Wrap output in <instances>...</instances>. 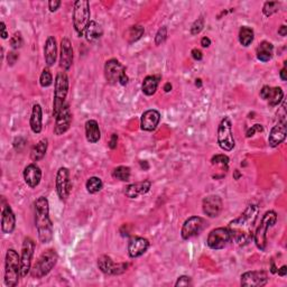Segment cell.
I'll return each mask as SVG.
<instances>
[{"label":"cell","mask_w":287,"mask_h":287,"mask_svg":"<svg viewBox=\"0 0 287 287\" xmlns=\"http://www.w3.org/2000/svg\"><path fill=\"white\" fill-rule=\"evenodd\" d=\"M285 63V65H284V68H282L281 70V73H279V76H281V79H282V81H286L287 80V70H286V62H284Z\"/></svg>","instance_id":"f907efd6"},{"label":"cell","mask_w":287,"mask_h":287,"mask_svg":"<svg viewBox=\"0 0 287 287\" xmlns=\"http://www.w3.org/2000/svg\"><path fill=\"white\" fill-rule=\"evenodd\" d=\"M239 177H240V174H239V170H238V169H236V170H235V179H236V180H238Z\"/></svg>","instance_id":"680465c9"},{"label":"cell","mask_w":287,"mask_h":287,"mask_svg":"<svg viewBox=\"0 0 287 287\" xmlns=\"http://www.w3.org/2000/svg\"><path fill=\"white\" fill-rule=\"evenodd\" d=\"M61 68L64 71H68L73 64V49L68 38H63L61 41V56H60Z\"/></svg>","instance_id":"ac0fdd59"},{"label":"cell","mask_w":287,"mask_h":287,"mask_svg":"<svg viewBox=\"0 0 287 287\" xmlns=\"http://www.w3.org/2000/svg\"><path fill=\"white\" fill-rule=\"evenodd\" d=\"M24 180L31 188L38 186L42 180V170L36 164H30L24 169Z\"/></svg>","instance_id":"cb8c5ba5"},{"label":"cell","mask_w":287,"mask_h":287,"mask_svg":"<svg viewBox=\"0 0 287 287\" xmlns=\"http://www.w3.org/2000/svg\"><path fill=\"white\" fill-rule=\"evenodd\" d=\"M31 129L34 134H39L43 129V110L39 104L33 106L31 119H30Z\"/></svg>","instance_id":"4316f807"},{"label":"cell","mask_w":287,"mask_h":287,"mask_svg":"<svg viewBox=\"0 0 287 287\" xmlns=\"http://www.w3.org/2000/svg\"><path fill=\"white\" fill-rule=\"evenodd\" d=\"M159 79L161 78L156 75H148L144 79L143 84H141V90H143V93L145 96L147 97L154 96L158 88Z\"/></svg>","instance_id":"f1b7e54d"},{"label":"cell","mask_w":287,"mask_h":287,"mask_svg":"<svg viewBox=\"0 0 287 287\" xmlns=\"http://www.w3.org/2000/svg\"><path fill=\"white\" fill-rule=\"evenodd\" d=\"M59 256L54 249H47L41 253L36 263L32 266L31 275L33 278H43L55 266Z\"/></svg>","instance_id":"277c9868"},{"label":"cell","mask_w":287,"mask_h":287,"mask_svg":"<svg viewBox=\"0 0 287 287\" xmlns=\"http://www.w3.org/2000/svg\"><path fill=\"white\" fill-rule=\"evenodd\" d=\"M0 28H1V37L3 38V39H6V38H8V33H7V28H6V25H5V23H3V21H1V23H0Z\"/></svg>","instance_id":"681fc988"},{"label":"cell","mask_w":287,"mask_h":287,"mask_svg":"<svg viewBox=\"0 0 287 287\" xmlns=\"http://www.w3.org/2000/svg\"><path fill=\"white\" fill-rule=\"evenodd\" d=\"M85 136L86 140L91 144H96L100 140L101 132L99 128V123L96 120H88L85 122Z\"/></svg>","instance_id":"83f0119b"},{"label":"cell","mask_w":287,"mask_h":287,"mask_svg":"<svg viewBox=\"0 0 287 287\" xmlns=\"http://www.w3.org/2000/svg\"><path fill=\"white\" fill-rule=\"evenodd\" d=\"M255 38V33L250 27L242 26L239 31V42L240 44L245 47H248L253 42Z\"/></svg>","instance_id":"d6a6232c"},{"label":"cell","mask_w":287,"mask_h":287,"mask_svg":"<svg viewBox=\"0 0 287 287\" xmlns=\"http://www.w3.org/2000/svg\"><path fill=\"white\" fill-rule=\"evenodd\" d=\"M98 267L106 275L116 276L121 275L128 270V264L126 263H115L111 257L103 255L98 258Z\"/></svg>","instance_id":"7c38bea8"},{"label":"cell","mask_w":287,"mask_h":287,"mask_svg":"<svg viewBox=\"0 0 287 287\" xmlns=\"http://www.w3.org/2000/svg\"><path fill=\"white\" fill-rule=\"evenodd\" d=\"M191 54H192V57H193V59H194L195 61H201V60L203 59V54H202V52H201V51H200V50H198V49L192 50Z\"/></svg>","instance_id":"c3c4849f"},{"label":"cell","mask_w":287,"mask_h":287,"mask_svg":"<svg viewBox=\"0 0 287 287\" xmlns=\"http://www.w3.org/2000/svg\"><path fill=\"white\" fill-rule=\"evenodd\" d=\"M7 60H8V65H14L18 60V54L16 52H14V51L13 52H9Z\"/></svg>","instance_id":"bcb514c9"},{"label":"cell","mask_w":287,"mask_h":287,"mask_svg":"<svg viewBox=\"0 0 287 287\" xmlns=\"http://www.w3.org/2000/svg\"><path fill=\"white\" fill-rule=\"evenodd\" d=\"M21 45H23V37H21L20 33L17 32L10 38V46L13 50H18L21 47Z\"/></svg>","instance_id":"60d3db41"},{"label":"cell","mask_w":287,"mask_h":287,"mask_svg":"<svg viewBox=\"0 0 287 287\" xmlns=\"http://www.w3.org/2000/svg\"><path fill=\"white\" fill-rule=\"evenodd\" d=\"M277 272H278V275H279V276H282V277H284V276L287 274V267L284 265V266H283V267L281 268V270H277Z\"/></svg>","instance_id":"11a10c76"},{"label":"cell","mask_w":287,"mask_h":287,"mask_svg":"<svg viewBox=\"0 0 287 287\" xmlns=\"http://www.w3.org/2000/svg\"><path fill=\"white\" fill-rule=\"evenodd\" d=\"M144 27L140 25H136V26H132L128 31V38L129 43L132 44L134 42H137L138 39L141 38V36L144 35Z\"/></svg>","instance_id":"d590c367"},{"label":"cell","mask_w":287,"mask_h":287,"mask_svg":"<svg viewBox=\"0 0 287 287\" xmlns=\"http://www.w3.org/2000/svg\"><path fill=\"white\" fill-rule=\"evenodd\" d=\"M90 2L88 0H78L74 2L73 8V26L78 35L84 36V33L88 28L90 20Z\"/></svg>","instance_id":"5b68a950"},{"label":"cell","mask_w":287,"mask_h":287,"mask_svg":"<svg viewBox=\"0 0 287 287\" xmlns=\"http://www.w3.org/2000/svg\"><path fill=\"white\" fill-rule=\"evenodd\" d=\"M230 241H231V237H230V232H229L228 228L213 229L212 231H210L208 239H206V243H208V246L214 250L223 249L224 247H227V245Z\"/></svg>","instance_id":"8fae6325"},{"label":"cell","mask_w":287,"mask_h":287,"mask_svg":"<svg viewBox=\"0 0 287 287\" xmlns=\"http://www.w3.org/2000/svg\"><path fill=\"white\" fill-rule=\"evenodd\" d=\"M85 187H86V191L89 192L90 194H96L98 192H100L102 190L103 187V183L101 179L97 176H92L90 177V179L86 181L85 183Z\"/></svg>","instance_id":"836d02e7"},{"label":"cell","mask_w":287,"mask_h":287,"mask_svg":"<svg viewBox=\"0 0 287 287\" xmlns=\"http://www.w3.org/2000/svg\"><path fill=\"white\" fill-rule=\"evenodd\" d=\"M272 51H274V46L270 42H261L259 46L257 47V59L260 62L270 61L272 56Z\"/></svg>","instance_id":"1f68e13d"},{"label":"cell","mask_w":287,"mask_h":287,"mask_svg":"<svg viewBox=\"0 0 287 287\" xmlns=\"http://www.w3.org/2000/svg\"><path fill=\"white\" fill-rule=\"evenodd\" d=\"M61 5H62V2L60 1V0H51V1L49 2L50 12H52V13L56 12V10L61 7Z\"/></svg>","instance_id":"f6af8a7d"},{"label":"cell","mask_w":287,"mask_h":287,"mask_svg":"<svg viewBox=\"0 0 287 287\" xmlns=\"http://www.w3.org/2000/svg\"><path fill=\"white\" fill-rule=\"evenodd\" d=\"M152 187V182L151 181H143L138 182V183L130 184L126 187L125 190V195L129 199H136L140 195H144L150 192Z\"/></svg>","instance_id":"d4e9b609"},{"label":"cell","mask_w":287,"mask_h":287,"mask_svg":"<svg viewBox=\"0 0 287 287\" xmlns=\"http://www.w3.org/2000/svg\"><path fill=\"white\" fill-rule=\"evenodd\" d=\"M170 90H172V84H170L169 82L166 83V84L164 85V91H165V92H169Z\"/></svg>","instance_id":"9f6ffc18"},{"label":"cell","mask_w":287,"mask_h":287,"mask_svg":"<svg viewBox=\"0 0 287 287\" xmlns=\"http://www.w3.org/2000/svg\"><path fill=\"white\" fill-rule=\"evenodd\" d=\"M259 213V209L255 204H250L246 208L240 217L232 220L229 223L228 230L230 232L231 240L238 246H246L253 238V229Z\"/></svg>","instance_id":"6da1fadb"},{"label":"cell","mask_w":287,"mask_h":287,"mask_svg":"<svg viewBox=\"0 0 287 287\" xmlns=\"http://www.w3.org/2000/svg\"><path fill=\"white\" fill-rule=\"evenodd\" d=\"M72 122V112L68 103H65L61 111L55 117V127H54V134L56 136H62L70 129Z\"/></svg>","instance_id":"9a60e30c"},{"label":"cell","mask_w":287,"mask_h":287,"mask_svg":"<svg viewBox=\"0 0 287 287\" xmlns=\"http://www.w3.org/2000/svg\"><path fill=\"white\" fill-rule=\"evenodd\" d=\"M44 57L47 67H53L56 62L57 57V45H56V39L54 36H50L46 39L45 46H44Z\"/></svg>","instance_id":"484cf974"},{"label":"cell","mask_w":287,"mask_h":287,"mask_svg":"<svg viewBox=\"0 0 287 287\" xmlns=\"http://www.w3.org/2000/svg\"><path fill=\"white\" fill-rule=\"evenodd\" d=\"M276 221H277V213L275 211H271V210L270 211H267L264 214L263 219L260 221V224L258 226L255 234H253V240H255L257 248L260 252H264L266 249L268 230L275 226Z\"/></svg>","instance_id":"52a82bcc"},{"label":"cell","mask_w":287,"mask_h":287,"mask_svg":"<svg viewBox=\"0 0 287 287\" xmlns=\"http://www.w3.org/2000/svg\"><path fill=\"white\" fill-rule=\"evenodd\" d=\"M203 27H204V18L200 17L197 20L194 21L193 25L191 27V34L192 35H198L202 32Z\"/></svg>","instance_id":"f35d334b"},{"label":"cell","mask_w":287,"mask_h":287,"mask_svg":"<svg viewBox=\"0 0 287 287\" xmlns=\"http://www.w3.org/2000/svg\"><path fill=\"white\" fill-rule=\"evenodd\" d=\"M286 134H287V129H286L285 121L278 122L277 125L272 127L270 130V137H268V144H270V146L272 148L279 146V145L285 140Z\"/></svg>","instance_id":"7402d4cb"},{"label":"cell","mask_w":287,"mask_h":287,"mask_svg":"<svg viewBox=\"0 0 287 287\" xmlns=\"http://www.w3.org/2000/svg\"><path fill=\"white\" fill-rule=\"evenodd\" d=\"M218 144L221 150L231 152L235 148V138L232 134L231 120L228 117H224L218 127Z\"/></svg>","instance_id":"ba28073f"},{"label":"cell","mask_w":287,"mask_h":287,"mask_svg":"<svg viewBox=\"0 0 287 287\" xmlns=\"http://www.w3.org/2000/svg\"><path fill=\"white\" fill-rule=\"evenodd\" d=\"M16 228V217L15 213L10 208L9 204H6L2 208L1 213V230L3 234H12Z\"/></svg>","instance_id":"603a6c76"},{"label":"cell","mask_w":287,"mask_h":287,"mask_svg":"<svg viewBox=\"0 0 287 287\" xmlns=\"http://www.w3.org/2000/svg\"><path fill=\"white\" fill-rule=\"evenodd\" d=\"M260 97L264 100L268 101V104L270 107L278 106L284 99V92H283L282 88H271L270 85H264L263 89L260 90Z\"/></svg>","instance_id":"ffe728a7"},{"label":"cell","mask_w":287,"mask_h":287,"mask_svg":"<svg viewBox=\"0 0 287 287\" xmlns=\"http://www.w3.org/2000/svg\"><path fill=\"white\" fill-rule=\"evenodd\" d=\"M35 226L38 239L43 243H49L53 239V222L50 218L49 200L39 197L35 201Z\"/></svg>","instance_id":"7a4b0ae2"},{"label":"cell","mask_w":287,"mask_h":287,"mask_svg":"<svg viewBox=\"0 0 287 287\" xmlns=\"http://www.w3.org/2000/svg\"><path fill=\"white\" fill-rule=\"evenodd\" d=\"M130 175H132V170H130L128 166H118L117 169H115L114 173H112V176L116 180H119L121 182L129 181Z\"/></svg>","instance_id":"e575fe53"},{"label":"cell","mask_w":287,"mask_h":287,"mask_svg":"<svg viewBox=\"0 0 287 287\" xmlns=\"http://www.w3.org/2000/svg\"><path fill=\"white\" fill-rule=\"evenodd\" d=\"M192 285V279L188 276H181V277L177 278L175 283V286H191Z\"/></svg>","instance_id":"ee69618b"},{"label":"cell","mask_w":287,"mask_h":287,"mask_svg":"<svg viewBox=\"0 0 287 287\" xmlns=\"http://www.w3.org/2000/svg\"><path fill=\"white\" fill-rule=\"evenodd\" d=\"M279 7H281V2H277V1H267V2H265L264 7H263L264 15L267 16V17L271 16L272 14L278 12Z\"/></svg>","instance_id":"8d00e7d4"},{"label":"cell","mask_w":287,"mask_h":287,"mask_svg":"<svg viewBox=\"0 0 287 287\" xmlns=\"http://www.w3.org/2000/svg\"><path fill=\"white\" fill-rule=\"evenodd\" d=\"M278 34L281 35V36H283V37H284V36H286V34H287V27L285 26V25H283V26L279 28L278 30Z\"/></svg>","instance_id":"db71d44e"},{"label":"cell","mask_w":287,"mask_h":287,"mask_svg":"<svg viewBox=\"0 0 287 287\" xmlns=\"http://www.w3.org/2000/svg\"><path fill=\"white\" fill-rule=\"evenodd\" d=\"M128 80H129L128 76H127V74L125 73L121 76L120 80H119V83H120L121 85H127V84H128Z\"/></svg>","instance_id":"f5cc1de1"},{"label":"cell","mask_w":287,"mask_h":287,"mask_svg":"<svg viewBox=\"0 0 287 287\" xmlns=\"http://www.w3.org/2000/svg\"><path fill=\"white\" fill-rule=\"evenodd\" d=\"M47 147H49V140L44 138V139L39 140L37 144L35 145L34 147L32 148L31 152V158L33 162H38L44 157L46 152H47Z\"/></svg>","instance_id":"4dcf8cb0"},{"label":"cell","mask_w":287,"mask_h":287,"mask_svg":"<svg viewBox=\"0 0 287 287\" xmlns=\"http://www.w3.org/2000/svg\"><path fill=\"white\" fill-rule=\"evenodd\" d=\"M150 248V241L143 237H134L129 241L128 255L132 258H138L143 256Z\"/></svg>","instance_id":"44dd1931"},{"label":"cell","mask_w":287,"mask_h":287,"mask_svg":"<svg viewBox=\"0 0 287 287\" xmlns=\"http://www.w3.org/2000/svg\"><path fill=\"white\" fill-rule=\"evenodd\" d=\"M126 73V68L116 59H111L106 62L104 65V75L109 84L114 85L119 83L121 76Z\"/></svg>","instance_id":"5bb4252c"},{"label":"cell","mask_w":287,"mask_h":287,"mask_svg":"<svg viewBox=\"0 0 287 287\" xmlns=\"http://www.w3.org/2000/svg\"><path fill=\"white\" fill-rule=\"evenodd\" d=\"M56 193L61 201H67L72 191V182L70 177V170L67 167H61L56 174Z\"/></svg>","instance_id":"9c48e42d"},{"label":"cell","mask_w":287,"mask_h":287,"mask_svg":"<svg viewBox=\"0 0 287 287\" xmlns=\"http://www.w3.org/2000/svg\"><path fill=\"white\" fill-rule=\"evenodd\" d=\"M268 281V274L264 270L247 271L241 275V286L243 287H263Z\"/></svg>","instance_id":"2e32d148"},{"label":"cell","mask_w":287,"mask_h":287,"mask_svg":"<svg viewBox=\"0 0 287 287\" xmlns=\"http://www.w3.org/2000/svg\"><path fill=\"white\" fill-rule=\"evenodd\" d=\"M20 276V257L15 249H8L5 260V285L15 287L19 282Z\"/></svg>","instance_id":"3957f363"},{"label":"cell","mask_w":287,"mask_h":287,"mask_svg":"<svg viewBox=\"0 0 287 287\" xmlns=\"http://www.w3.org/2000/svg\"><path fill=\"white\" fill-rule=\"evenodd\" d=\"M39 83L43 88H47V86L52 85L53 83V75L51 73L49 68H44L41 74V78H39Z\"/></svg>","instance_id":"74e56055"},{"label":"cell","mask_w":287,"mask_h":287,"mask_svg":"<svg viewBox=\"0 0 287 287\" xmlns=\"http://www.w3.org/2000/svg\"><path fill=\"white\" fill-rule=\"evenodd\" d=\"M117 145H118V135L117 134H112L110 141H109V147H110L111 150H115V148H117Z\"/></svg>","instance_id":"7dc6e473"},{"label":"cell","mask_w":287,"mask_h":287,"mask_svg":"<svg viewBox=\"0 0 287 287\" xmlns=\"http://www.w3.org/2000/svg\"><path fill=\"white\" fill-rule=\"evenodd\" d=\"M211 163L213 165H217V164H221V165H226L228 166L229 164V157L226 155H222V154H219V155H216L213 156L212 159H211Z\"/></svg>","instance_id":"b9f144b4"},{"label":"cell","mask_w":287,"mask_h":287,"mask_svg":"<svg viewBox=\"0 0 287 287\" xmlns=\"http://www.w3.org/2000/svg\"><path fill=\"white\" fill-rule=\"evenodd\" d=\"M195 85L199 86V88H201V86H202V80L201 79H198L197 82H195Z\"/></svg>","instance_id":"6f0895ef"},{"label":"cell","mask_w":287,"mask_h":287,"mask_svg":"<svg viewBox=\"0 0 287 287\" xmlns=\"http://www.w3.org/2000/svg\"><path fill=\"white\" fill-rule=\"evenodd\" d=\"M202 209L209 218H217L222 210V200L218 195H209L203 199Z\"/></svg>","instance_id":"e0dca14e"},{"label":"cell","mask_w":287,"mask_h":287,"mask_svg":"<svg viewBox=\"0 0 287 287\" xmlns=\"http://www.w3.org/2000/svg\"><path fill=\"white\" fill-rule=\"evenodd\" d=\"M159 121H161V114L157 110L151 109L141 115L140 128L144 132H154L157 128Z\"/></svg>","instance_id":"d6986e66"},{"label":"cell","mask_w":287,"mask_h":287,"mask_svg":"<svg viewBox=\"0 0 287 287\" xmlns=\"http://www.w3.org/2000/svg\"><path fill=\"white\" fill-rule=\"evenodd\" d=\"M201 45H202V47H209L210 45H211V39H210L209 37H203L201 39Z\"/></svg>","instance_id":"816d5d0a"},{"label":"cell","mask_w":287,"mask_h":287,"mask_svg":"<svg viewBox=\"0 0 287 287\" xmlns=\"http://www.w3.org/2000/svg\"><path fill=\"white\" fill-rule=\"evenodd\" d=\"M68 93V76L65 72H59L55 76L54 83V101H53V116L56 117L57 114L63 108Z\"/></svg>","instance_id":"8992f818"},{"label":"cell","mask_w":287,"mask_h":287,"mask_svg":"<svg viewBox=\"0 0 287 287\" xmlns=\"http://www.w3.org/2000/svg\"><path fill=\"white\" fill-rule=\"evenodd\" d=\"M102 35H103L102 27H101V25L98 24L97 21H91L84 33L86 41L90 43H93L98 41V39H100L102 37Z\"/></svg>","instance_id":"f546056e"},{"label":"cell","mask_w":287,"mask_h":287,"mask_svg":"<svg viewBox=\"0 0 287 287\" xmlns=\"http://www.w3.org/2000/svg\"><path fill=\"white\" fill-rule=\"evenodd\" d=\"M35 252V242L32 238L27 237L24 239L23 247H21L20 256V270L21 277H26L32 270V260Z\"/></svg>","instance_id":"30bf717a"},{"label":"cell","mask_w":287,"mask_h":287,"mask_svg":"<svg viewBox=\"0 0 287 287\" xmlns=\"http://www.w3.org/2000/svg\"><path fill=\"white\" fill-rule=\"evenodd\" d=\"M205 227V221L201 217H191L183 223L181 230V236L184 240L195 237Z\"/></svg>","instance_id":"4fadbf2b"},{"label":"cell","mask_w":287,"mask_h":287,"mask_svg":"<svg viewBox=\"0 0 287 287\" xmlns=\"http://www.w3.org/2000/svg\"><path fill=\"white\" fill-rule=\"evenodd\" d=\"M264 130L263 126L259 125V123H256V125L252 126V128H249L248 130H247V134H246V137L247 138H250L253 137V135H255L256 133H261Z\"/></svg>","instance_id":"7bdbcfd3"},{"label":"cell","mask_w":287,"mask_h":287,"mask_svg":"<svg viewBox=\"0 0 287 287\" xmlns=\"http://www.w3.org/2000/svg\"><path fill=\"white\" fill-rule=\"evenodd\" d=\"M166 38H167V27L163 26L159 28L157 34L155 36V44L159 46L166 41Z\"/></svg>","instance_id":"ab89813d"}]
</instances>
